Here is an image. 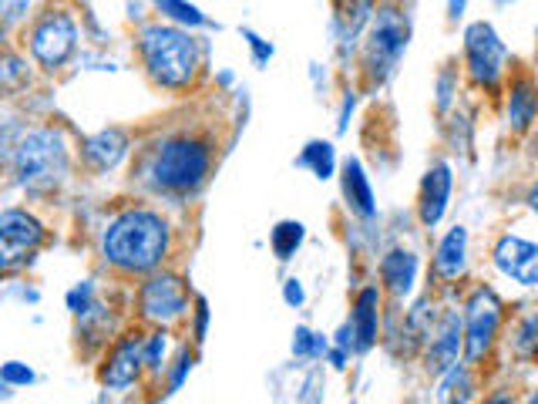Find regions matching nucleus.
I'll use <instances>...</instances> for the list:
<instances>
[{"instance_id":"20e7f679","label":"nucleus","mask_w":538,"mask_h":404,"mask_svg":"<svg viewBox=\"0 0 538 404\" xmlns=\"http://www.w3.org/2000/svg\"><path fill=\"white\" fill-rule=\"evenodd\" d=\"M14 172L24 189L44 192L58 186V182L68 176V149H64L58 128H37V132L27 135V139L17 145Z\"/></svg>"},{"instance_id":"6ab92c4d","label":"nucleus","mask_w":538,"mask_h":404,"mask_svg":"<svg viewBox=\"0 0 538 404\" xmlns=\"http://www.w3.org/2000/svg\"><path fill=\"white\" fill-rule=\"evenodd\" d=\"M0 240L21 246V250H34L44 240V226L24 209H7V213H0Z\"/></svg>"},{"instance_id":"a878e982","label":"nucleus","mask_w":538,"mask_h":404,"mask_svg":"<svg viewBox=\"0 0 538 404\" xmlns=\"http://www.w3.org/2000/svg\"><path fill=\"white\" fill-rule=\"evenodd\" d=\"M24 81V61L14 58V54H4L0 58V91H11Z\"/></svg>"},{"instance_id":"dca6fc26","label":"nucleus","mask_w":538,"mask_h":404,"mask_svg":"<svg viewBox=\"0 0 538 404\" xmlns=\"http://www.w3.org/2000/svg\"><path fill=\"white\" fill-rule=\"evenodd\" d=\"M380 277L394 297H407L417 283V256L411 250H391L380 260Z\"/></svg>"},{"instance_id":"b1692460","label":"nucleus","mask_w":538,"mask_h":404,"mask_svg":"<svg viewBox=\"0 0 538 404\" xmlns=\"http://www.w3.org/2000/svg\"><path fill=\"white\" fill-rule=\"evenodd\" d=\"M327 351V341H323V334H313V330L300 327L293 334V354L296 357H320Z\"/></svg>"},{"instance_id":"c85d7f7f","label":"nucleus","mask_w":538,"mask_h":404,"mask_svg":"<svg viewBox=\"0 0 538 404\" xmlns=\"http://www.w3.org/2000/svg\"><path fill=\"white\" fill-rule=\"evenodd\" d=\"M162 354H165V337H162V334H152V337H148V347L142 351V361H145L148 367H159Z\"/></svg>"},{"instance_id":"4be33fe9","label":"nucleus","mask_w":538,"mask_h":404,"mask_svg":"<svg viewBox=\"0 0 538 404\" xmlns=\"http://www.w3.org/2000/svg\"><path fill=\"white\" fill-rule=\"evenodd\" d=\"M303 236H306L303 223H296V219H283V223H276L269 243H273V253L280 256V260H290V256L296 253V246L303 243Z\"/></svg>"},{"instance_id":"473e14b6","label":"nucleus","mask_w":538,"mask_h":404,"mask_svg":"<svg viewBox=\"0 0 538 404\" xmlns=\"http://www.w3.org/2000/svg\"><path fill=\"white\" fill-rule=\"evenodd\" d=\"M283 297H286V303H290V307H300V303L306 300V293H303V287H300V280H286Z\"/></svg>"},{"instance_id":"72a5a7b5","label":"nucleus","mask_w":538,"mask_h":404,"mask_svg":"<svg viewBox=\"0 0 538 404\" xmlns=\"http://www.w3.org/2000/svg\"><path fill=\"white\" fill-rule=\"evenodd\" d=\"M88 297H91V287H88V283H85V287H81V290H74V293H71L68 303H71V310H74V314H85Z\"/></svg>"},{"instance_id":"f257e3e1","label":"nucleus","mask_w":538,"mask_h":404,"mask_svg":"<svg viewBox=\"0 0 538 404\" xmlns=\"http://www.w3.org/2000/svg\"><path fill=\"white\" fill-rule=\"evenodd\" d=\"M172 246L169 223L152 209H128L111 219L101 236V253L111 266L125 273H152Z\"/></svg>"},{"instance_id":"39448f33","label":"nucleus","mask_w":538,"mask_h":404,"mask_svg":"<svg viewBox=\"0 0 538 404\" xmlns=\"http://www.w3.org/2000/svg\"><path fill=\"white\" fill-rule=\"evenodd\" d=\"M407 48V21L394 7H380L377 21L367 38V75L370 81H384L397 68Z\"/></svg>"},{"instance_id":"bb28decb","label":"nucleus","mask_w":538,"mask_h":404,"mask_svg":"<svg viewBox=\"0 0 538 404\" xmlns=\"http://www.w3.org/2000/svg\"><path fill=\"white\" fill-rule=\"evenodd\" d=\"M34 381V371L21 361H7L0 367V384H14V388H24V384Z\"/></svg>"},{"instance_id":"9b49d317","label":"nucleus","mask_w":538,"mask_h":404,"mask_svg":"<svg viewBox=\"0 0 538 404\" xmlns=\"http://www.w3.org/2000/svg\"><path fill=\"white\" fill-rule=\"evenodd\" d=\"M454 179H451V165H431L428 176L421 182V199H417V213H421L424 226H438L441 216L448 213V199H451Z\"/></svg>"},{"instance_id":"7ed1b4c3","label":"nucleus","mask_w":538,"mask_h":404,"mask_svg":"<svg viewBox=\"0 0 538 404\" xmlns=\"http://www.w3.org/2000/svg\"><path fill=\"white\" fill-rule=\"evenodd\" d=\"M212 152L206 142L199 139H169L162 142L152 155L148 176H152L155 189L169 192H189L199 189L209 176Z\"/></svg>"},{"instance_id":"c756f323","label":"nucleus","mask_w":538,"mask_h":404,"mask_svg":"<svg viewBox=\"0 0 538 404\" xmlns=\"http://www.w3.org/2000/svg\"><path fill=\"white\" fill-rule=\"evenodd\" d=\"M518 351H522L525 357H532V347H535V317H528L525 320V327H522V334H518Z\"/></svg>"},{"instance_id":"9d476101","label":"nucleus","mask_w":538,"mask_h":404,"mask_svg":"<svg viewBox=\"0 0 538 404\" xmlns=\"http://www.w3.org/2000/svg\"><path fill=\"white\" fill-rule=\"evenodd\" d=\"M495 266L522 287H538V246L522 236H502L495 246Z\"/></svg>"},{"instance_id":"f03ea898","label":"nucleus","mask_w":538,"mask_h":404,"mask_svg":"<svg viewBox=\"0 0 538 404\" xmlns=\"http://www.w3.org/2000/svg\"><path fill=\"white\" fill-rule=\"evenodd\" d=\"M142 58L148 75L162 88H189L199 68V48L192 34L169 24H152L142 31Z\"/></svg>"},{"instance_id":"c9c22d12","label":"nucleus","mask_w":538,"mask_h":404,"mask_svg":"<svg viewBox=\"0 0 538 404\" xmlns=\"http://www.w3.org/2000/svg\"><path fill=\"white\" fill-rule=\"evenodd\" d=\"M485 404H515V398H512V394H505V391H495Z\"/></svg>"},{"instance_id":"f3484780","label":"nucleus","mask_w":538,"mask_h":404,"mask_svg":"<svg viewBox=\"0 0 538 404\" xmlns=\"http://www.w3.org/2000/svg\"><path fill=\"white\" fill-rule=\"evenodd\" d=\"M343 196H347V206L354 209L357 216L370 219L377 213L374 206V189H370V179L364 172V165L357 159H347L343 162Z\"/></svg>"},{"instance_id":"a211bd4d","label":"nucleus","mask_w":538,"mask_h":404,"mask_svg":"<svg viewBox=\"0 0 538 404\" xmlns=\"http://www.w3.org/2000/svg\"><path fill=\"white\" fill-rule=\"evenodd\" d=\"M377 307H380L377 287H364L357 293L354 317H350V330H354L357 351H367V347L377 341Z\"/></svg>"},{"instance_id":"393cba45","label":"nucleus","mask_w":538,"mask_h":404,"mask_svg":"<svg viewBox=\"0 0 538 404\" xmlns=\"http://www.w3.org/2000/svg\"><path fill=\"white\" fill-rule=\"evenodd\" d=\"M159 11H162V14H169V17H175V21L189 24V27L209 24V21H206V14H202L199 7H192V4H175V0H162Z\"/></svg>"},{"instance_id":"412c9836","label":"nucleus","mask_w":538,"mask_h":404,"mask_svg":"<svg viewBox=\"0 0 538 404\" xmlns=\"http://www.w3.org/2000/svg\"><path fill=\"white\" fill-rule=\"evenodd\" d=\"M300 165H306V169H313V176L317 179H330L333 176V169H337V152H333V145L330 142H310L303 149V155L296 159Z\"/></svg>"},{"instance_id":"5701e85b","label":"nucleus","mask_w":538,"mask_h":404,"mask_svg":"<svg viewBox=\"0 0 538 404\" xmlns=\"http://www.w3.org/2000/svg\"><path fill=\"white\" fill-rule=\"evenodd\" d=\"M512 122L515 128H528L532 125V118H535V95H532V85L528 81H522V85H515L512 91Z\"/></svg>"},{"instance_id":"ddd939ff","label":"nucleus","mask_w":538,"mask_h":404,"mask_svg":"<svg viewBox=\"0 0 538 404\" xmlns=\"http://www.w3.org/2000/svg\"><path fill=\"white\" fill-rule=\"evenodd\" d=\"M431 347H428V371L431 374H444L458 364V351H461V317L448 310L441 314L438 327L431 330Z\"/></svg>"},{"instance_id":"f8f14e48","label":"nucleus","mask_w":538,"mask_h":404,"mask_svg":"<svg viewBox=\"0 0 538 404\" xmlns=\"http://www.w3.org/2000/svg\"><path fill=\"white\" fill-rule=\"evenodd\" d=\"M142 341L138 337H125L111 347L105 371H101V381L108 384L111 391H125L138 381V371H142Z\"/></svg>"},{"instance_id":"6e6552de","label":"nucleus","mask_w":538,"mask_h":404,"mask_svg":"<svg viewBox=\"0 0 538 404\" xmlns=\"http://www.w3.org/2000/svg\"><path fill=\"white\" fill-rule=\"evenodd\" d=\"M465 54H468L471 78L485 88H495L505 71V58H508V51H505V44L498 41L495 27L485 21L471 24L465 31Z\"/></svg>"},{"instance_id":"e433bc0d","label":"nucleus","mask_w":538,"mask_h":404,"mask_svg":"<svg viewBox=\"0 0 538 404\" xmlns=\"http://www.w3.org/2000/svg\"><path fill=\"white\" fill-rule=\"evenodd\" d=\"M528 404H535V394H532V398H528Z\"/></svg>"},{"instance_id":"2eb2a0df","label":"nucleus","mask_w":538,"mask_h":404,"mask_svg":"<svg viewBox=\"0 0 538 404\" xmlns=\"http://www.w3.org/2000/svg\"><path fill=\"white\" fill-rule=\"evenodd\" d=\"M468 266V229L454 226L448 236L438 243V256H434V270L441 280H458Z\"/></svg>"},{"instance_id":"1a4fd4ad","label":"nucleus","mask_w":538,"mask_h":404,"mask_svg":"<svg viewBox=\"0 0 538 404\" xmlns=\"http://www.w3.org/2000/svg\"><path fill=\"white\" fill-rule=\"evenodd\" d=\"M138 300H142V314L162 327L175 324L189 310V290H185V283L175 273H155L142 287V293H138Z\"/></svg>"},{"instance_id":"7c9ffc66","label":"nucleus","mask_w":538,"mask_h":404,"mask_svg":"<svg viewBox=\"0 0 538 404\" xmlns=\"http://www.w3.org/2000/svg\"><path fill=\"white\" fill-rule=\"evenodd\" d=\"M246 41H249V48H253V54H256V61H259V64L273 58V48H269V44H266L263 38H256L253 31H246Z\"/></svg>"},{"instance_id":"4468645a","label":"nucleus","mask_w":538,"mask_h":404,"mask_svg":"<svg viewBox=\"0 0 538 404\" xmlns=\"http://www.w3.org/2000/svg\"><path fill=\"white\" fill-rule=\"evenodd\" d=\"M125 155H128V135L122 128H101L98 135H91L85 142V162L98 172L115 169Z\"/></svg>"},{"instance_id":"cd10ccee","label":"nucleus","mask_w":538,"mask_h":404,"mask_svg":"<svg viewBox=\"0 0 538 404\" xmlns=\"http://www.w3.org/2000/svg\"><path fill=\"white\" fill-rule=\"evenodd\" d=\"M24 253H27V250H21V246H14V243L0 240V273H4V270H11V266L21 263V260H24Z\"/></svg>"},{"instance_id":"423d86ee","label":"nucleus","mask_w":538,"mask_h":404,"mask_svg":"<svg viewBox=\"0 0 538 404\" xmlns=\"http://www.w3.org/2000/svg\"><path fill=\"white\" fill-rule=\"evenodd\" d=\"M502 327V300L491 287H478L465 307V324H461V344H465L468 364H478L491 351L495 334Z\"/></svg>"},{"instance_id":"0eeeda50","label":"nucleus","mask_w":538,"mask_h":404,"mask_svg":"<svg viewBox=\"0 0 538 404\" xmlns=\"http://www.w3.org/2000/svg\"><path fill=\"white\" fill-rule=\"evenodd\" d=\"M74 44H78V24H74V17L64 11L44 14L41 24H37L31 34V54L51 71L61 68V64L71 58Z\"/></svg>"},{"instance_id":"aec40b11","label":"nucleus","mask_w":538,"mask_h":404,"mask_svg":"<svg viewBox=\"0 0 538 404\" xmlns=\"http://www.w3.org/2000/svg\"><path fill=\"white\" fill-rule=\"evenodd\" d=\"M471 394H475V384H471V374L465 364H454L451 371H444L438 401L441 404H468Z\"/></svg>"},{"instance_id":"2f4dec72","label":"nucleus","mask_w":538,"mask_h":404,"mask_svg":"<svg viewBox=\"0 0 538 404\" xmlns=\"http://www.w3.org/2000/svg\"><path fill=\"white\" fill-rule=\"evenodd\" d=\"M206 324H209V303L206 300H196V341L206 337Z\"/></svg>"},{"instance_id":"f704fd0d","label":"nucleus","mask_w":538,"mask_h":404,"mask_svg":"<svg viewBox=\"0 0 538 404\" xmlns=\"http://www.w3.org/2000/svg\"><path fill=\"white\" fill-rule=\"evenodd\" d=\"M189 367H192V357H189V354H182V357H179V367H175L172 388H179V384L185 381V374H189Z\"/></svg>"}]
</instances>
